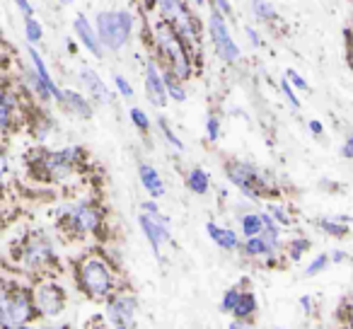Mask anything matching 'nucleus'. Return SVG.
<instances>
[{
	"mask_svg": "<svg viewBox=\"0 0 353 329\" xmlns=\"http://www.w3.org/2000/svg\"><path fill=\"white\" fill-rule=\"evenodd\" d=\"M78 283L80 290L85 295H90L92 300H109L117 290V281H114V271L99 257H88L78 269Z\"/></svg>",
	"mask_w": 353,
	"mask_h": 329,
	"instance_id": "obj_1",
	"label": "nucleus"
},
{
	"mask_svg": "<svg viewBox=\"0 0 353 329\" xmlns=\"http://www.w3.org/2000/svg\"><path fill=\"white\" fill-rule=\"evenodd\" d=\"M152 34H155V44H157V49H160L162 59L170 63V73L174 75L176 80L189 78V73H192V61H189L184 41L179 39V34H176L170 25H165V22H157V25L152 27Z\"/></svg>",
	"mask_w": 353,
	"mask_h": 329,
	"instance_id": "obj_2",
	"label": "nucleus"
},
{
	"mask_svg": "<svg viewBox=\"0 0 353 329\" xmlns=\"http://www.w3.org/2000/svg\"><path fill=\"white\" fill-rule=\"evenodd\" d=\"M133 17L126 10H109L97 15V34L104 46L112 51H119L131 37Z\"/></svg>",
	"mask_w": 353,
	"mask_h": 329,
	"instance_id": "obj_3",
	"label": "nucleus"
},
{
	"mask_svg": "<svg viewBox=\"0 0 353 329\" xmlns=\"http://www.w3.org/2000/svg\"><path fill=\"white\" fill-rule=\"evenodd\" d=\"M34 315V303L30 293L17 288L15 293L0 290V327L3 329H17L25 327Z\"/></svg>",
	"mask_w": 353,
	"mask_h": 329,
	"instance_id": "obj_4",
	"label": "nucleus"
},
{
	"mask_svg": "<svg viewBox=\"0 0 353 329\" xmlns=\"http://www.w3.org/2000/svg\"><path fill=\"white\" fill-rule=\"evenodd\" d=\"M225 175L247 199L259 201L264 194H269V182H266V177L254 168V165H247V162H240V160H230L225 165Z\"/></svg>",
	"mask_w": 353,
	"mask_h": 329,
	"instance_id": "obj_5",
	"label": "nucleus"
},
{
	"mask_svg": "<svg viewBox=\"0 0 353 329\" xmlns=\"http://www.w3.org/2000/svg\"><path fill=\"white\" fill-rule=\"evenodd\" d=\"M157 10H160L165 25H170L182 41L187 39L194 44L199 39V25L184 0H157Z\"/></svg>",
	"mask_w": 353,
	"mask_h": 329,
	"instance_id": "obj_6",
	"label": "nucleus"
},
{
	"mask_svg": "<svg viewBox=\"0 0 353 329\" xmlns=\"http://www.w3.org/2000/svg\"><path fill=\"white\" fill-rule=\"evenodd\" d=\"M136 312H138L136 295L117 290L107 300V319L112 322L114 329H133L136 327Z\"/></svg>",
	"mask_w": 353,
	"mask_h": 329,
	"instance_id": "obj_7",
	"label": "nucleus"
},
{
	"mask_svg": "<svg viewBox=\"0 0 353 329\" xmlns=\"http://www.w3.org/2000/svg\"><path fill=\"white\" fill-rule=\"evenodd\" d=\"M208 30H211V39L213 46H216V54L221 56L225 63H235L240 59V46L235 44V39L230 37V30H228V22L221 12H213L208 17Z\"/></svg>",
	"mask_w": 353,
	"mask_h": 329,
	"instance_id": "obj_8",
	"label": "nucleus"
},
{
	"mask_svg": "<svg viewBox=\"0 0 353 329\" xmlns=\"http://www.w3.org/2000/svg\"><path fill=\"white\" fill-rule=\"evenodd\" d=\"M138 223H141V230H143V235L148 237V242H150L152 252L160 257V250L167 245V242H170V237H172L167 218L165 216H148V213H141Z\"/></svg>",
	"mask_w": 353,
	"mask_h": 329,
	"instance_id": "obj_9",
	"label": "nucleus"
},
{
	"mask_svg": "<svg viewBox=\"0 0 353 329\" xmlns=\"http://www.w3.org/2000/svg\"><path fill=\"white\" fill-rule=\"evenodd\" d=\"M34 305L39 308L41 315L46 317H56V315L63 312L65 308V293L59 283H44L37 288L34 293Z\"/></svg>",
	"mask_w": 353,
	"mask_h": 329,
	"instance_id": "obj_10",
	"label": "nucleus"
},
{
	"mask_svg": "<svg viewBox=\"0 0 353 329\" xmlns=\"http://www.w3.org/2000/svg\"><path fill=\"white\" fill-rule=\"evenodd\" d=\"M68 221L78 232H94L102 226V213L92 203H78L68 211Z\"/></svg>",
	"mask_w": 353,
	"mask_h": 329,
	"instance_id": "obj_11",
	"label": "nucleus"
},
{
	"mask_svg": "<svg viewBox=\"0 0 353 329\" xmlns=\"http://www.w3.org/2000/svg\"><path fill=\"white\" fill-rule=\"evenodd\" d=\"M49 261H54L51 242L41 235L32 237L30 245L25 247V266H30V269H39V266H46Z\"/></svg>",
	"mask_w": 353,
	"mask_h": 329,
	"instance_id": "obj_12",
	"label": "nucleus"
},
{
	"mask_svg": "<svg viewBox=\"0 0 353 329\" xmlns=\"http://www.w3.org/2000/svg\"><path fill=\"white\" fill-rule=\"evenodd\" d=\"M145 94L155 107H165L167 104V90L165 83H162V73L157 70V63H148L145 68Z\"/></svg>",
	"mask_w": 353,
	"mask_h": 329,
	"instance_id": "obj_13",
	"label": "nucleus"
},
{
	"mask_svg": "<svg viewBox=\"0 0 353 329\" xmlns=\"http://www.w3.org/2000/svg\"><path fill=\"white\" fill-rule=\"evenodd\" d=\"M240 250L245 252V255L250 257V259H259V261H271V259H276V257H279V252H276L274 247H271L269 242H266L261 235L245 240V242H242Z\"/></svg>",
	"mask_w": 353,
	"mask_h": 329,
	"instance_id": "obj_14",
	"label": "nucleus"
},
{
	"mask_svg": "<svg viewBox=\"0 0 353 329\" xmlns=\"http://www.w3.org/2000/svg\"><path fill=\"white\" fill-rule=\"evenodd\" d=\"M73 27H75V34H78L80 41L85 44V49H88L90 54H94L99 59V56H102V46H99V37L94 34V30L90 27L88 17L78 15V17H75V22H73Z\"/></svg>",
	"mask_w": 353,
	"mask_h": 329,
	"instance_id": "obj_15",
	"label": "nucleus"
},
{
	"mask_svg": "<svg viewBox=\"0 0 353 329\" xmlns=\"http://www.w3.org/2000/svg\"><path fill=\"white\" fill-rule=\"evenodd\" d=\"M206 232L221 250L232 252L240 247V237H237V232L230 230V228H221L218 223H206Z\"/></svg>",
	"mask_w": 353,
	"mask_h": 329,
	"instance_id": "obj_16",
	"label": "nucleus"
},
{
	"mask_svg": "<svg viewBox=\"0 0 353 329\" xmlns=\"http://www.w3.org/2000/svg\"><path fill=\"white\" fill-rule=\"evenodd\" d=\"M138 175H141L143 187H145V192L150 194L152 199H160L162 194H165V184H162V177H160V172L152 168V165L143 162L141 168H138Z\"/></svg>",
	"mask_w": 353,
	"mask_h": 329,
	"instance_id": "obj_17",
	"label": "nucleus"
},
{
	"mask_svg": "<svg viewBox=\"0 0 353 329\" xmlns=\"http://www.w3.org/2000/svg\"><path fill=\"white\" fill-rule=\"evenodd\" d=\"M256 308H259V300L252 290H242L240 300H237L235 310H232V317L242 319V322H252V317L256 315Z\"/></svg>",
	"mask_w": 353,
	"mask_h": 329,
	"instance_id": "obj_18",
	"label": "nucleus"
},
{
	"mask_svg": "<svg viewBox=\"0 0 353 329\" xmlns=\"http://www.w3.org/2000/svg\"><path fill=\"white\" fill-rule=\"evenodd\" d=\"M80 78H83L85 88L92 92V97L97 99V102H112V94H109V90L104 88L102 78H99V75L94 73L92 68H83V70H80Z\"/></svg>",
	"mask_w": 353,
	"mask_h": 329,
	"instance_id": "obj_19",
	"label": "nucleus"
},
{
	"mask_svg": "<svg viewBox=\"0 0 353 329\" xmlns=\"http://www.w3.org/2000/svg\"><path fill=\"white\" fill-rule=\"evenodd\" d=\"M30 56H32V63H34V70H37V80H39V85L46 90V92L51 94V97L59 99L61 97V90L56 88V83L51 80L49 70H46V63L41 61V56L37 54V49H30Z\"/></svg>",
	"mask_w": 353,
	"mask_h": 329,
	"instance_id": "obj_20",
	"label": "nucleus"
},
{
	"mask_svg": "<svg viewBox=\"0 0 353 329\" xmlns=\"http://www.w3.org/2000/svg\"><path fill=\"white\" fill-rule=\"evenodd\" d=\"M59 99L65 104V107L70 109V112L78 114V117H85V119H88L90 114H92V109H90L88 99H85L83 94L73 92V90H61V97H59Z\"/></svg>",
	"mask_w": 353,
	"mask_h": 329,
	"instance_id": "obj_21",
	"label": "nucleus"
},
{
	"mask_svg": "<svg viewBox=\"0 0 353 329\" xmlns=\"http://www.w3.org/2000/svg\"><path fill=\"white\" fill-rule=\"evenodd\" d=\"M187 187L192 189L194 194H206L208 189H211V177H208V172L206 170H201V168H194L192 172L187 175Z\"/></svg>",
	"mask_w": 353,
	"mask_h": 329,
	"instance_id": "obj_22",
	"label": "nucleus"
},
{
	"mask_svg": "<svg viewBox=\"0 0 353 329\" xmlns=\"http://www.w3.org/2000/svg\"><path fill=\"white\" fill-rule=\"evenodd\" d=\"M348 218H319L317 221V228L322 232H327V235H332V237H346L348 235Z\"/></svg>",
	"mask_w": 353,
	"mask_h": 329,
	"instance_id": "obj_23",
	"label": "nucleus"
},
{
	"mask_svg": "<svg viewBox=\"0 0 353 329\" xmlns=\"http://www.w3.org/2000/svg\"><path fill=\"white\" fill-rule=\"evenodd\" d=\"M240 228H242L245 240L261 235V230H264V226H261V213H245V216L240 218Z\"/></svg>",
	"mask_w": 353,
	"mask_h": 329,
	"instance_id": "obj_24",
	"label": "nucleus"
},
{
	"mask_svg": "<svg viewBox=\"0 0 353 329\" xmlns=\"http://www.w3.org/2000/svg\"><path fill=\"white\" fill-rule=\"evenodd\" d=\"M162 83H165V90H167V94H170L172 99H176V102H184V99H187L184 88L179 85V80H176L170 70H165V73H162Z\"/></svg>",
	"mask_w": 353,
	"mask_h": 329,
	"instance_id": "obj_25",
	"label": "nucleus"
},
{
	"mask_svg": "<svg viewBox=\"0 0 353 329\" xmlns=\"http://www.w3.org/2000/svg\"><path fill=\"white\" fill-rule=\"evenodd\" d=\"M329 264H332V261H329V255H324V252H322V255H317V259L310 261V266L303 271V276H305V279H312V276H317V274H322V271H327Z\"/></svg>",
	"mask_w": 353,
	"mask_h": 329,
	"instance_id": "obj_26",
	"label": "nucleus"
},
{
	"mask_svg": "<svg viewBox=\"0 0 353 329\" xmlns=\"http://www.w3.org/2000/svg\"><path fill=\"white\" fill-rule=\"evenodd\" d=\"M240 286H232V288H228L225 290V295L221 298V312H228V315H232V310H235V305H237V300H240Z\"/></svg>",
	"mask_w": 353,
	"mask_h": 329,
	"instance_id": "obj_27",
	"label": "nucleus"
},
{
	"mask_svg": "<svg viewBox=\"0 0 353 329\" xmlns=\"http://www.w3.org/2000/svg\"><path fill=\"white\" fill-rule=\"evenodd\" d=\"M12 97L6 92H0V128H6L12 119Z\"/></svg>",
	"mask_w": 353,
	"mask_h": 329,
	"instance_id": "obj_28",
	"label": "nucleus"
},
{
	"mask_svg": "<svg viewBox=\"0 0 353 329\" xmlns=\"http://www.w3.org/2000/svg\"><path fill=\"white\" fill-rule=\"evenodd\" d=\"M252 12H254L259 20H276V10L266 3V0H250Z\"/></svg>",
	"mask_w": 353,
	"mask_h": 329,
	"instance_id": "obj_29",
	"label": "nucleus"
},
{
	"mask_svg": "<svg viewBox=\"0 0 353 329\" xmlns=\"http://www.w3.org/2000/svg\"><path fill=\"white\" fill-rule=\"evenodd\" d=\"M307 250H310V240H305V237H300V240H293L288 245V259L290 261H300Z\"/></svg>",
	"mask_w": 353,
	"mask_h": 329,
	"instance_id": "obj_30",
	"label": "nucleus"
},
{
	"mask_svg": "<svg viewBox=\"0 0 353 329\" xmlns=\"http://www.w3.org/2000/svg\"><path fill=\"white\" fill-rule=\"evenodd\" d=\"M25 34H27V39H30L32 44H37V41L41 39V34H44V32H41V25L34 20V17H27V22H25Z\"/></svg>",
	"mask_w": 353,
	"mask_h": 329,
	"instance_id": "obj_31",
	"label": "nucleus"
},
{
	"mask_svg": "<svg viewBox=\"0 0 353 329\" xmlns=\"http://www.w3.org/2000/svg\"><path fill=\"white\" fill-rule=\"evenodd\" d=\"M131 121L136 123V128H138V131H143V133L150 128V119H148V114L143 112V109H138V107L131 109Z\"/></svg>",
	"mask_w": 353,
	"mask_h": 329,
	"instance_id": "obj_32",
	"label": "nucleus"
},
{
	"mask_svg": "<svg viewBox=\"0 0 353 329\" xmlns=\"http://www.w3.org/2000/svg\"><path fill=\"white\" fill-rule=\"evenodd\" d=\"M269 216L274 218L276 226H290V223H293L288 213H285V208L283 206H276V203H274V206H269Z\"/></svg>",
	"mask_w": 353,
	"mask_h": 329,
	"instance_id": "obj_33",
	"label": "nucleus"
},
{
	"mask_svg": "<svg viewBox=\"0 0 353 329\" xmlns=\"http://www.w3.org/2000/svg\"><path fill=\"white\" fill-rule=\"evenodd\" d=\"M160 131H162V136L167 138V143H170L172 148H176V150H184V143L174 136V131H172V128L167 126V121H162V119H160Z\"/></svg>",
	"mask_w": 353,
	"mask_h": 329,
	"instance_id": "obj_34",
	"label": "nucleus"
},
{
	"mask_svg": "<svg viewBox=\"0 0 353 329\" xmlns=\"http://www.w3.org/2000/svg\"><path fill=\"white\" fill-rule=\"evenodd\" d=\"M341 317H343V322H346L348 327L353 329V293L346 295V300H343V305H341Z\"/></svg>",
	"mask_w": 353,
	"mask_h": 329,
	"instance_id": "obj_35",
	"label": "nucleus"
},
{
	"mask_svg": "<svg viewBox=\"0 0 353 329\" xmlns=\"http://www.w3.org/2000/svg\"><path fill=\"white\" fill-rule=\"evenodd\" d=\"M206 131H208V138H211V141H218V138H221V119L208 117Z\"/></svg>",
	"mask_w": 353,
	"mask_h": 329,
	"instance_id": "obj_36",
	"label": "nucleus"
},
{
	"mask_svg": "<svg viewBox=\"0 0 353 329\" xmlns=\"http://www.w3.org/2000/svg\"><path fill=\"white\" fill-rule=\"evenodd\" d=\"M281 90H283V94H285V97H288V102L293 104L295 109H298V107H300V99L295 97V92H293V85H290L288 80H283V83H281Z\"/></svg>",
	"mask_w": 353,
	"mask_h": 329,
	"instance_id": "obj_37",
	"label": "nucleus"
},
{
	"mask_svg": "<svg viewBox=\"0 0 353 329\" xmlns=\"http://www.w3.org/2000/svg\"><path fill=\"white\" fill-rule=\"evenodd\" d=\"M114 83H117L119 92H121L123 97H133V88H131V85H128V80H126V78H121V75H117V78H114Z\"/></svg>",
	"mask_w": 353,
	"mask_h": 329,
	"instance_id": "obj_38",
	"label": "nucleus"
},
{
	"mask_svg": "<svg viewBox=\"0 0 353 329\" xmlns=\"http://www.w3.org/2000/svg\"><path fill=\"white\" fill-rule=\"evenodd\" d=\"M288 83L295 85L298 90H310V85L305 83V78H300V75L295 73V70H288Z\"/></svg>",
	"mask_w": 353,
	"mask_h": 329,
	"instance_id": "obj_39",
	"label": "nucleus"
},
{
	"mask_svg": "<svg viewBox=\"0 0 353 329\" xmlns=\"http://www.w3.org/2000/svg\"><path fill=\"white\" fill-rule=\"evenodd\" d=\"M213 8H216V12H221V15H230L232 8H230V0H211Z\"/></svg>",
	"mask_w": 353,
	"mask_h": 329,
	"instance_id": "obj_40",
	"label": "nucleus"
},
{
	"mask_svg": "<svg viewBox=\"0 0 353 329\" xmlns=\"http://www.w3.org/2000/svg\"><path fill=\"white\" fill-rule=\"evenodd\" d=\"M341 155H343V157H348V160H353V133L346 138V143L341 146Z\"/></svg>",
	"mask_w": 353,
	"mask_h": 329,
	"instance_id": "obj_41",
	"label": "nucleus"
},
{
	"mask_svg": "<svg viewBox=\"0 0 353 329\" xmlns=\"http://www.w3.org/2000/svg\"><path fill=\"white\" fill-rule=\"evenodd\" d=\"M143 213H148V216H160V208H157L155 201H145L143 203Z\"/></svg>",
	"mask_w": 353,
	"mask_h": 329,
	"instance_id": "obj_42",
	"label": "nucleus"
},
{
	"mask_svg": "<svg viewBox=\"0 0 353 329\" xmlns=\"http://www.w3.org/2000/svg\"><path fill=\"white\" fill-rule=\"evenodd\" d=\"M312 303H314V298L312 295H303V298H300V305H303V310L305 312H312Z\"/></svg>",
	"mask_w": 353,
	"mask_h": 329,
	"instance_id": "obj_43",
	"label": "nucleus"
},
{
	"mask_svg": "<svg viewBox=\"0 0 353 329\" xmlns=\"http://www.w3.org/2000/svg\"><path fill=\"white\" fill-rule=\"evenodd\" d=\"M15 3H17V8H20V10L25 12L27 17L32 15V6H30V0H15Z\"/></svg>",
	"mask_w": 353,
	"mask_h": 329,
	"instance_id": "obj_44",
	"label": "nucleus"
},
{
	"mask_svg": "<svg viewBox=\"0 0 353 329\" xmlns=\"http://www.w3.org/2000/svg\"><path fill=\"white\" fill-rule=\"evenodd\" d=\"M228 329H252V322H242V319H232Z\"/></svg>",
	"mask_w": 353,
	"mask_h": 329,
	"instance_id": "obj_45",
	"label": "nucleus"
},
{
	"mask_svg": "<svg viewBox=\"0 0 353 329\" xmlns=\"http://www.w3.org/2000/svg\"><path fill=\"white\" fill-rule=\"evenodd\" d=\"M310 131H312L314 136H322V131H324V128H322V123H319L317 119H312V121H310Z\"/></svg>",
	"mask_w": 353,
	"mask_h": 329,
	"instance_id": "obj_46",
	"label": "nucleus"
},
{
	"mask_svg": "<svg viewBox=\"0 0 353 329\" xmlns=\"http://www.w3.org/2000/svg\"><path fill=\"white\" fill-rule=\"evenodd\" d=\"M346 259H348V257L343 255V252H334V255L329 257V261H334V264H341V261H346Z\"/></svg>",
	"mask_w": 353,
	"mask_h": 329,
	"instance_id": "obj_47",
	"label": "nucleus"
},
{
	"mask_svg": "<svg viewBox=\"0 0 353 329\" xmlns=\"http://www.w3.org/2000/svg\"><path fill=\"white\" fill-rule=\"evenodd\" d=\"M247 37H250V41H252V44H254V46H259V37H256V32L252 30V27H247Z\"/></svg>",
	"mask_w": 353,
	"mask_h": 329,
	"instance_id": "obj_48",
	"label": "nucleus"
},
{
	"mask_svg": "<svg viewBox=\"0 0 353 329\" xmlns=\"http://www.w3.org/2000/svg\"><path fill=\"white\" fill-rule=\"evenodd\" d=\"M8 170V162H6V155H3V150H0V175Z\"/></svg>",
	"mask_w": 353,
	"mask_h": 329,
	"instance_id": "obj_49",
	"label": "nucleus"
},
{
	"mask_svg": "<svg viewBox=\"0 0 353 329\" xmlns=\"http://www.w3.org/2000/svg\"><path fill=\"white\" fill-rule=\"evenodd\" d=\"M194 3H196V6H203V3H206V0H194Z\"/></svg>",
	"mask_w": 353,
	"mask_h": 329,
	"instance_id": "obj_50",
	"label": "nucleus"
},
{
	"mask_svg": "<svg viewBox=\"0 0 353 329\" xmlns=\"http://www.w3.org/2000/svg\"><path fill=\"white\" fill-rule=\"evenodd\" d=\"M51 329H68V327H51Z\"/></svg>",
	"mask_w": 353,
	"mask_h": 329,
	"instance_id": "obj_51",
	"label": "nucleus"
},
{
	"mask_svg": "<svg viewBox=\"0 0 353 329\" xmlns=\"http://www.w3.org/2000/svg\"><path fill=\"white\" fill-rule=\"evenodd\" d=\"M17 329H32V327H17Z\"/></svg>",
	"mask_w": 353,
	"mask_h": 329,
	"instance_id": "obj_52",
	"label": "nucleus"
},
{
	"mask_svg": "<svg viewBox=\"0 0 353 329\" xmlns=\"http://www.w3.org/2000/svg\"><path fill=\"white\" fill-rule=\"evenodd\" d=\"M63 3H70V0H63Z\"/></svg>",
	"mask_w": 353,
	"mask_h": 329,
	"instance_id": "obj_53",
	"label": "nucleus"
}]
</instances>
